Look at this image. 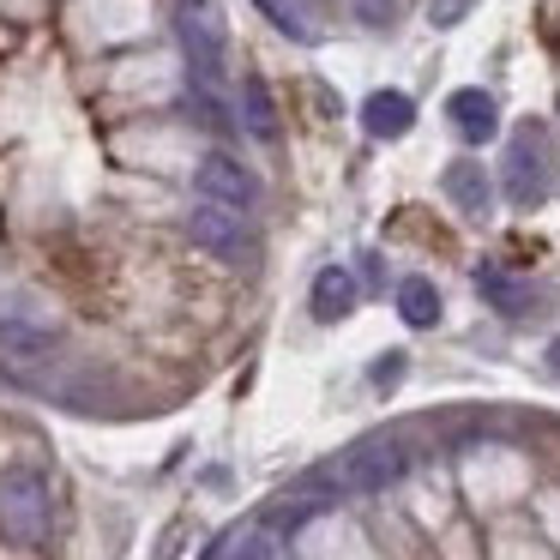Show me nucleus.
Listing matches in <instances>:
<instances>
[{"instance_id":"obj_1","label":"nucleus","mask_w":560,"mask_h":560,"mask_svg":"<svg viewBox=\"0 0 560 560\" xmlns=\"http://www.w3.org/2000/svg\"><path fill=\"white\" fill-rule=\"evenodd\" d=\"M55 524V500L49 482H43L37 464H19V470L0 476V536L19 548H43Z\"/></svg>"},{"instance_id":"obj_2","label":"nucleus","mask_w":560,"mask_h":560,"mask_svg":"<svg viewBox=\"0 0 560 560\" xmlns=\"http://www.w3.org/2000/svg\"><path fill=\"white\" fill-rule=\"evenodd\" d=\"M326 470H331V482H338L343 494H374V488L404 482V470H410V446H404L398 434H368V440H355L350 452H338Z\"/></svg>"},{"instance_id":"obj_3","label":"nucleus","mask_w":560,"mask_h":560,"mask_svg":"<svg viewBox=\"0 0 560 560\" xmlns=\"http://www.w3.org/2000/svg\"><path fill=\"white\" fill-rule=\"evenodd\" d=\"M506 199L512 206H542L548 199V187H555V145H548V133H542V121H524L518 133L506 139Z\"/></svg>"},{"instance_id":"obj_4","label":"nucleus","mask_w":560,"mask_h":560,"mask_svg":"<svg viewBox=\"0 0 560 560\" xmlns=\"http://www.w3.org/2000/svg\"><path fill=\"white\" fill-rule=\"evenodd\" d=\"M175 37H182V55H187V85L218 91L223 79H230V61H223V31L211 25L206 13L182 7V13H175Z\"/></svg>"},{"instance_id":"obj_5","label":"nucleus","mask_w":560,"mask_h":560,"mask_svg":"<svg viewBox=\"0 0 560 560\" xmlns=\"http://www.w3.org/2000/svg\"><path fill=\"white\" fill-rule=\"evenodd\" d=\"M194 187H199L206 206H223V211H254L259 206V175L247 170V163H235L230 151H211V158L199 163Z\"/></svg>"},{"instance_id":"obj_6","label":"nucleus","mask_w":560,"mask_h":560,"mask_svg":"<svg viewBox=\"0 0 560 560\" xmlns=\"http://www.w3.org/2000/svg\"><path fill=\"white\" fill-rule=\"evenodd\" d=\"M187 235H194L206 254L218 259H242L247 254V230H242V211H223V206H199L187 218Z\"/></svg>"},{"instance_id":"obj_7","label":"nucleus","mask_w":560,"mask_h":560,"mask_svg":"<svg viewBox=\"0 0 560 560\" xmlns=\"http://www.w3.org/2000/svg\"><path fill=\"white\" fill-rule=\"evenodd\" d=\"M446 115H452V127H458V139H470V145H488V139L500 133V103L488 97L482 85L452 91V97H446Z\"/></svg>"},{"instance_id":"obj_8","label":"nucleus","mask_w":560,"mask_h":560,"mask_svg":"<svg viewBox=\"0 0 560 560\" xmlns=\"http://www.w3.org/2000/svg\"><path fill=\"white\" fill-rule=\"evenodd\" d=\"M355 302H362V283H355L350 266H326V271L314 278V319L338 326V319H350Z\"/></svg>"},{"instance_id":"obj_9","label":"nucleus","mask_w":560,"mask_h":560,"mask_svg":"<svg viewBox=\"0 0 560 560\" xmlns=\"http://www.w3.org/2000/svg\"><path fill=\"white\" fill-rule=\"evenodd\" d=\"M440 187H446V199L464 211V218H482L488 206H494V187H488V175H482V163H470V158H458L446 175H440Z\"/></svg>"},{"instance_id":"obj_10","label":"nucleus","mask_w":560,"mask_h":560,"mask_svg":"<svg viewBox=\"0 0 560 560\" xmlns=\"http://www.w3.org/2000/svg\"><path fill=\"white\" fill-rule=\"evenodd\" d=\"M362 127L374 139H404L416 127V103L404 97V91H374V97L362 103Z\"/></svg>"},{"instance_id":"obj_11","label":"nucleus","mask_w":560,"mask_h":560,"mask_svg":"<svg viewBox=\"0 0 560 560\" xmlns=\"http://www.w3.org/2000/svg\"><path fill=\"white\" fill-rule=\"evenodd\" d=\"M476 290H482V302H494L506 319H524V314L536 307V290H530V283H518L512 271H500V266H482V271H476Z\"/></svg>"},{"instance_id":"obj_12","label":"nucleus","mask_w":560,"mask_h":560,"mask_svg":"<svg viewBox=\"0 0 560 560\" xmlns=\"http://www.w3.org/2000/svg\"><path fill=\"white\" fill-rule=\"evenodd\" d=\"M242 127H247L254 139H266V145L278 139V103H271L266 79H254V73L242 79Z\"/></svg>"},{"instance_id":"obj_13","label":"nucleus","mask_w":560,"mask_h":560,"mask_svg":"<svg viewBox=\"0 0 560 560\" xmlns=\"http://www.w3.org/2000/svg\"><path fill=\"white\" fill-rule=\"evenodd\" d=\"M398 319L404 326H416V331H428L440 319V290L428 278H404L398 283Z\"/></svg>"},{"instance_id":"obj_14","label":"nucleus","mask_w":560,"mask_h":560,"mask_svg":"<svg viewBox=\"0 0 560 560\" xmlns=\"http://www.w3.org/2000/svg\"><path fill=\"white\" fill-rule=\"evenodd\" d=\"M187 109H194V121H199V127H211V133H235V115H230V103H223L218 91L187 85Z\"/></svg>"},{"instance_id":"obj_15","label":"nucleus","mask_w":560,"mask_h":560,"mask_svg":"<svg viewBox=\"0 0 560 560\" xmlns=\"http://www.w3.org/2000/svg\"><path fill=\"white\" fill-rule=\"evenodd\" d=\"M230 560H283V536L271 530L266 518H259L254 530H242V536L230 542Z\"/></svg>"},{"instance_id":"obj_16","label":"nucleus","mask_w":560,"mask_h":560,"mask_svg":"<svg viewBox=\"0 0 560 560\" xmlns=\"http://www.w3.org/2000/svg\"><path fill=\"white\" fill-rule=\"evenodd\" d=\"M254 7H259V13H266L290 43H314V25L302 19V7H295V0H254Z\"/></svg>"},{"instance_id":"obj_17","label":"nucleus","mask_w":560,"mask_h":560,"mask_svg":"<svg viewBox=\"0 0 560 560\" xmlns=\"http://www.w3.org/2000/svg\"><path fill=\"white\" fill-rule=\"evenodd\" d=\"M355 13H362V25H392V13H398V0H355Z\"/></svg>"},{"instance_id":"obj_18","label":"nucleus","mask_w":560,"mask_h":560,"mask_svg":"<svg viewBox=\"0 0 560 560\" xmlns=\"http://www.w3.org/2000/svg\"><path fill=\"white\" fill-rule=\"evenodd\" d=\"M398 368H404V355H386V362H380V374H374V386H392V380H398Z\"/></svg>"},{"instance_id":"obj_19","label":"nucleus","mask_w":560,"mask_h":560,"mask_svg":"<svg viewBox=\"0 0 560 560\" xmlns=\"http://www.w3.org/2000/svg\"><path fill=\"white\" fill-rule=\"evenodd\" d=\"M548 368H555V374H560V338L548 343Z\"/></svg>"}]
</instances>
